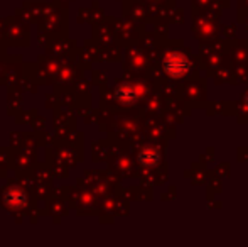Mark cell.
I'll use <instances>...</instances> for the list:
<instances>
[{
  "mask_svg": "<svg viewBox=\"0 0 248 247\" xmlns=\"http://www.w3.org/2000/svg\"><path fill=\"white\" fill-rule=\"evenodd\" d=\"M187 68H189V63H187L186 56H183V54L172 53L164 61V69H166V73L169 76H174V78L183 76L184 73L187 71Z\"/></svg>",
  "mask_w": 248,
  "mask_h": 247,
  "instance_id": "6da1fadb",
  "label": "cell"
},
{
  "mask_svg": "<svg viewBox=\"0 0 248 247\" xmlns=\"http://www.w3.org/2000/svg\"><path fill=\"white\" fill-rule=\"evenodd\" d=\"M159 152L155 151V149H149V151H144L142 152L140 156H139V159H140L144 165H147V166H150V165H155L157 161H159Z\"/></svg>",
  "mask_w": 248,
  "mask_h": 247,
  "instance_id": "7a4b0ae2",
  "label": "cell"
},
{
  "mask_svg": "<svg viewBox=\"0 0 248 247\" xmlns=\"http://www.w3.org/2000/svg\"><path fill=\"white\" fill-rule=\"evenodd\" d=\"M247 103H248V99H247Z\"/></svg>",
  "mask_w": 248,
  "mask_h": 247,
  "instance_id": "3957f363",
  "label": "cell"
}]
</instances>
